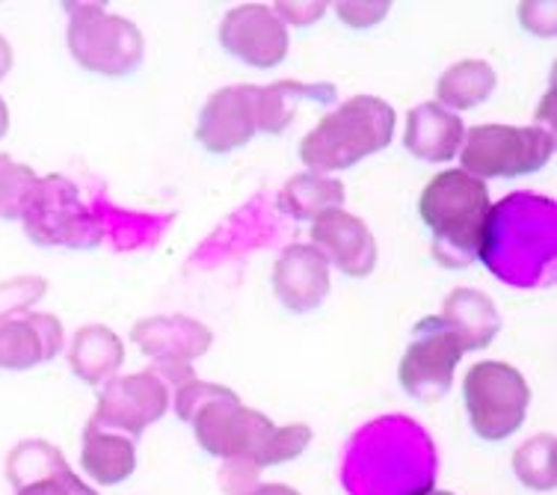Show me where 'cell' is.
<instances>
[{"label": "cell", "instance_id": "obj_1", "mask_svg": "<svg viewBox=\"0 0 557 495\" xmlns=\"http://www.w3.org/2000/svg\"><path fill=\"white\" fill-rule=\"evenodd\" d=\"M433 478V442L404 416L362 428L344 457V490L350 495H428Z\"/></svg>", "mask_w": 557, "mask_h": 495}, {"label": "cell", "instance_id": "obj_2", "mask_svg": "<svg viewBox=\"0 0 557 495\" xmlns=\"http://www.w3.org/2000/svg\"><path fill=\"white\" fill-rule=\"evenodd\" d=\"M478 259L507 285H546L555 270V202L513 194L493 205Z\"/></svg>", "mask_w": 557, "mask_h": 495}, {"label": "cell", "instance_id": "obj_3", "mask_svg": "<svg viewBox=\"0 0 557 495\" xmlns=\"http://www.w3.org/2000/svg\"><path fill=\"white\" fill-rule=\"evenodd\" d=\"M493 202L486 182L462 170L433 175L418 199L421 223L433 235V252L445 268H469L481 252Z\"/></svg>", "mask_w": 557, "mask_h": 495}, {"label": "cell", "instance_id": "obj_4", "mask_svg": "<svg viewBox=\"0 0 557 495\" xmlns=\"http://www.w3.org/2000/svg\"><path fill=\"white\" fill-rule=\"evenodd\" d=\"M395 137V108L376 96H356L302 137L300 158L311 173H338L368 154L383 151Z\"/></svg>", "mask_w": 557, "mask_h": 495}, {"label": "cell", "instance_id": "obj_5", "mask_svg": "<svg viewBox=\"0 0 557 495\" xmlns=\"http://www.w3.org/2000/svg\"><path fill=\"white\" fill-rule=\"evenodd\" d=\"M69 51L81 69L104 77H125L143 63V33L137 24L110 15L101 3H65Z\"/></svg>", "mask_w": 557, "mask_h": 495}, {"label": "cell", "instance_id": "obj_6", "mask_svg": "<svg viewBox=\"0 0 557 495\" xmlns=\"http://www.w3.org/2000/svg\"><path fill=\"white\" fill-rule=\"evenodd\" d=\"M555 154V134L540 125H474L460 146L462 173L474 178H516L543 170Z\"/></svg>", "mask_w": 557, "mask_h": 495}, {"label": "cell", "instance_id": "obj_7", "mask_svg": "<svg viewBox=\"0 0 557 495\" xmlns=\"http://www.w3.org/2000/svg\"><path fill=\"white\" fill-rule=\"evenodd\" d=\"M462 400L474 433L486 442H502L522 428L531 388L507 362H478L466 371Z\"/></svg>", "mask_w": 557, "mask_h": 495}, {"label": "cell", "instance_id": "obj_8", "mask_svg": "<svg viewBox=\"0 0 557 495\" xmlns=\"http://www.w3.org/2000/svg\"><path fill=\"white\" fill-rule=\"evenodd\" d=\"M27 235L42 247H96L104 228L81 202L77 187L63 175H45L33 190V199L24 211Z\"/></svg>", "mask_w": 557, "mask_h": 495}, {"label": "cell", "instance_id": "obj_9", "mask_svg": "<svg viewBox=\"0 0 557 495\" xmlns=\"http://www.w3.org/2000/svg\"><path fill=\"white\" fill-rule=\"evenodd\" d=\"M196 431V442L205 451L220 460H249L256 466L258 454L264 448V442L273 433V421L258 412V409L244 407L237 395L232 398L211 400L190 419ZM258 469V466H256Z\"/></svg>", "mask_w": 557, "mask_h": 495}, {"label": "cell", "instance_id": "obj_10", "mask_svg": "<svg viewBox=\"0 0 557 495\" xmlns=\"http://www.w3.org/2000/svg\"><path fill=\"white\" fill-rule=\"evenodd\" d=\"M462 347L457 335L442 326L440 318H424L416 323V342L400 359V386L418 400H440L448 395Z\"/></svg>", "mask_w": 557, "mask_h": 495}, {"label": "cell", "instance_id": "obj_11", "mask_svg": "<svg viewBox=\"0 0 557 495\" xmlns=\"http://www.w3.org/2000/svg\"><path fill=\"white\" fill-rule=\"evenodd\" d=\"M166 407H170V386L151 371H139L104 383L92 421L108 431H122V436L137 440L149 424L161 419Z\"/></svg>", "mask_w": 557, "mask_h": 495}, {"label": "cell", "instance_id": "obj_12", "mask_svg": "<svg viewBox=\"0 0 557 495\" xmlns=\"http://www.w3.org/2000/svg\"><path fill=\"white\" fill-rule=\"evenodd\" d=\"M220 42L247 65L273 69L288 54V27L264 3H240L223 15Z\"/></svg>", "mask_w": 557, "mask_h": 495}, {"label": "cell", "instance_id": "obj_13", "mask_svg": "<svg viewBox=\"0 0 557 495\" xmlns=\"http://www.w3.org/2000/svg\"><path fill=\"white\" fill-rule=\"evenodd\" d=\"M256 104L258 87L237 84V87L216 89L199 113L196 140L214 154H225V151L247 146L258 131Z\"/></svg>", "mask_w": 557, "mask_h": 495}, {"label": "cell", "instance_id": "obj_14", "mask_svg": "<svg viewBox=\"0 0 557 495\" xmlns=\"http://www.w3.org/2000/svg\"><path fill=\"white\" fill-rule=\"evenodd\" d=\"M311 247L321 249L323 259L333 261L344 276L354 280H362L376 268V240L371 228L342 208H330L311 220Z\"/></svg>", "mask_w": 557, "mask_h": 495}, {"label": "cell", "instance_id": "obj_15", "mask_svg": "<svg viewBox=\"0 0 557 495\" xmlns=\"http://www.w3.org/2000/svg\"><path fill=\"white\" fill-rule=\"evenodd\" d=\"M273 292L290 312L318 309L330 292V261L309 244H290L282 249L273 268Z\"/></svg>", "mask_w": 557, "mask_h": 495}, {"label": "cell", "instance_id": "obj_16", "mask_svg": "<svg viewBox=\"0 0 557 495\" xmlns=\"http://www.w3.org/2000/svg\"><path fill=\"white\" fill-rule=\"evenodd\" d=\"M15 495H98L65 466L63 454L48 442H24L10 454Z\"/></svg>", "mask_w": 557, "mask_h": 495}, {"label": "cell", "instance_id": "obj_17", "mask_svg": "<svg viewBox=\"0 0 557 495\" xmlns=\"http://www.w3.org/2000/svg\"><path fill=\"white\" fill-rule=\"evenodd\" d=\"M63 350V323L54 314L27 312L0 321V368L27 371Z\"/></svg>", "mask_w": 557, "mask_h": 495}, {"label": "cell", "instance_id": "obj_18", "mask_svg": "<svg viewBox=\"0 0 557 495\" xmlns=\"http://www.w3.org/2000/svg\"><path fill=\"white\" fill-rule=\"evenodd\" d=\"M131 338L151 359H178V362H194L214 342V335L205 323L184 318V314L146 318L134 323Z\"/></svg>", "mask_w": 557, "mask_h": 495}, {"label": "cell", "instance_id": "obj_19", "mask_svg": "<svg viewBox=\"0 0 557 495\" xmlns=\"http://www.w3.org/2000/svg\"><path fill=\"white\" fill-rule=\"evenodd\" d=\"M462 137H466V128L454 110H445L436 101H424L409 110L404 143L421 161L442 163L457 158Z\"/></svg>", "mask_w": 557, "mask_h": 495}, {"label": "cell", "instance_id": "obj_20", "mask_svg": "<svg viewBox=\"0 0 557 495\" xmlns=\"http://www.w3.org/2000/svg\"><path fill=\"white\" fill-rule=\"evenodd\" d=\"M440 321L445 330L457 335L462 354L490 347L498 330H502V318H498L495 302L486 294L474 292V288L450 292L442 302Z\"/></svg>", "mask_w": 557, "mask_h": 495}, {"label": "cell", "instance_id": "obj_21", "mask_svg": "<svg viewBox=\"0 0 557 495\" xmlns=\"http://www.w3.org/2000/svg\"><path fill=\"white\" fill-rule=\"evenodd\" d=\"M81 466L96 484H122L137 469V445L131 436H122V433L89 421L84 442H81Z\"/></svg>", "mask_w": 557, "mask_h": 495}, {"label": "cell", "instance_id": "obj_22", "mask_svg": "<svg viewBox=\"0 0 557 495\" xmlns=\"http://www.w3.org/2000/svg\"><path fill=\"white\" fill-rule=\"evenodd\" d=\"M333 84H302V81H276L258 87L256 125L268 134H282L300 113V104H333Z\"/></svg>", "mask_w": 557, "mask_h": 495}, {"label": "cell", "instance_id": "obj_23", "mask_svg": "<svg viewBox=\"0 0 557 495\" xmlns=\"http://www.w3.org/2000/svg\"><path fill=\"white\" fill-rule=\"evenodd\" d=\"M122 359H125V347L119 335L101 323L81 326L69 347V366L89 386H104L108 380H113Z\"/></svg>", "mask_w": 557, "mask_h": 495}, {"label": "cell", "instance_id": "obj_24", "mask_svg": "<svg viewBox=\"0 0 557 495\" xmlns=\"http://www.w3.org/2000/svg\"><path fill=\"white\" fill-rule=\"evenodd\" d=\"M495 69L483 60H462L442 72L436 81V104L448 110H472L493 96Z\"/></svg>", "mask_w": 557, "mask_h": 495}, {"label": "cell", "instance_id": "obj_25", "mask_svg": "<svg viewBox=\"0 0 557 495\" xmlns=\"http://www.w3.org/2000/svg\"><path fill=\"white\" fill-rule=\"evenodd\" d=\"M344 202V184L338 178L318 173L294 175L285 187L278 190V208L297 220H314L330 208Z\"/></svg>", "mask_w": 557, "mask_h": 495}, {"label": "cell", "instance_id": "obj_26", "mask_svg": "<svg viewBox=\"0 0 557 495\" xmlns=\"http://www.w3.org/2000/svg\"><path fill=\"white\" fill-rule=\"evenodd\" d=\"M555 436L540 433L531 436L525 445H519L513 454V472L531 490H555L557 484V463H555Z\"/></svg>", "mask_w": 557, "mask_h": 495}, {"label": "cell", "instance_id": "obj_27", "mask_svg": "<svg viewBox=\"0 0 557 495\" xmlns=\"http://www.w3.org/2000/svg\"><path fill=\"white\" fill-rule=\"evenodd\" d=\"M39 175L30 166L0 154V220H18L27 211Z\"/></svg>", "mask_w": 557, "mask_h": 495}, {"label": "cell", "instance_id": "obj_28", "mask_svg": "<svg viewBox=\"0 0 557 495\" xmlns=\"http://www.w3.org/2000/svg\"><path fill=\"white\" fill-rule=\"evenodd\" d=\"M311 442L309 424H285V428H273L270 440L264 442V448L258 454L256 466L268 469V466L288 463L294 457H300Z\"/></svg>", "mask_w": 557, "mask_h": 495}, {"label": "cell", "instance_id": "obj_29", "mask_svg": "<svg viewBox=\"0 0 557 495\" xmlns=\"http://www.w3.org/2000/svg\"><path fill=\"white\" fill-rule=\"evenodd\" d=\"M235 392L220 383H202V380H187L184 386L175 388V416L182 421H190L211 400L232 398Z\"/></svg>", "mask_w": 557, "mask_h": 495}, {"label": "cell", "instance_id": "obj_30", "mask_svg": "<svg viewBox=\"0 0 557 495\" xmlns=\"http://www.w3.org/2000/svg\"><path fill=\"white\" fill-rule=\"evenodd\" d=\"M45 280H33V276H24V280H12L0 285V321L7 318H15V312H24L30 302H36L45 294Z\"/></svg>", "mask_w": 557, "mask_h": 495}, {"label": "cell", "instance_id": "obj_31", "mask_svg": "<svg viewBox=\"0 0 557 495\" xmlns=\"http://www.w3.org/2000/svg\"><path fill=\"white\" fill-rule=\"evenodd\" d=\"M335 10H338V18L350 27H371L386 18L392 3L388 0H350V3L344 0Z\"/></svg>", "mask_w": 557, "mask_h": 495}, {"label": "cell", "instance_id": "obj_32", "mask_svg": "<svg viewBox=\"0 0 557 495\" xmlns=\"http://www.w3.org/2000/svg\"><path fill=\"white\" fill-rule=\"evenodd\" d=\"M258 469L249 460H225L220 469V486L225 495H247L249 490H256Z\"/></svg>", "mask_w": 557, "mask_h": 495}, {"label": "cell", "instance_id": "obj_33", "mask_svg": "<svg viewBox=\"0 0 557 495\" xmlns=\"http://www.w3.org/2000/svg\"><path fill=\"white\" fill-rule=\"evenodd\" d=\"M270 10L276 12L282 22H290V24H314L321 18L323 12H326V3L321 0H314V3H276V7H270Z\"/></svg>", "mask_w": 557, "mask_h": 495}, {"label": "cell", "instance_id": "obj_34", "mask_svg": "<svg viewBox=\"0 0 557 495\" xmlns=\"http://www.w3.org/2000/svg\"><path fill=\"white\" fill-rule=\"evenodd\" d=\"M540 10L543 12H536V3H522V22L540 36H555V3H543Z\"/></svg>", "mask_w": 557, "mask_h": 495}, {"label": "cell", "instance_id": "obj_35", "mask_svg": "<svg viewBox=\"0 0 557 495\" xmlns=\"http://www.w3.org/2000/svg\"><path fill=\"white\" fill-rule=\"evenodd\" d=\"M247 495H300L294 486L285 484H258L256 490H249Z\"/></svg>", "mask_w": 557, "mask_h": 495}, {"label": "cell", "instance_id": "obj_36", "mask_svg": "<svg viewBox=\"0 0 557 495\" xmlns=\"http://www.w3.org/2000/svg\"><path fill=\"white\" fill-rule=\"evenodd\" d=\"M10 69H12V48L10 42L0 36V81L10 75Z\"/></svg>", "mask_w": 557, "mask_h": 495}, {"label": "cell", "instance_id": "obj_37", "mask_svg": "<svg viewBox=\"0 0 557 495\" xmlns=\"http://www.w3.org/2000/svg\"><path fill=\"white\" fill-rule=\"evenodd\" d=\"M10 131V110H7V101L0 98V137H7Z\"/></svg>", "mask_w": 557, "mask_h": 495}, {"label": "cell", "instance_id": "obj_38", "mask_svg": "<svg viewBox=\"0 0 557 495\" xmlns=\"http://www.w3.org/2000/svg\"><path fill=\"white\" fill-rule=\"evenodd\" d=\"M428 495H454V493H445V490H430Z\"/></svg>", "mask_w": 557, "mask_h": 495}]
</instances>
